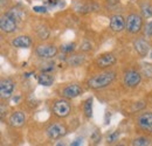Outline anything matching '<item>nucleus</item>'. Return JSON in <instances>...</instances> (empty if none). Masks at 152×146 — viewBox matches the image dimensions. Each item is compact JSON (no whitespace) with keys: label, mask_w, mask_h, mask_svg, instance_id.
I'll list each match as a JSON object with an SVG mask.
<instances>
[{"label":"nucleus","mask_w":152,"mask_h":146,"mask_svg":"<svg viewBox=\"0 0 152 146\" xmlns=\"http://www.w3.org/2000/svg\"><path fill=\"white\" fill-rule=\"evenodd\" d=\"M116 78H117V72L113 69H107L94 76H90L87 80L86 84L91 90H101L110 87L116 81Z\"/></svg>","instance_id":"obj_1"},{"label":"nucleus","mask_w":152,"mask_h":146,"mask_svg":"<svg viewBox=\"0 0 152 146\" xmlns=\"http://www.w3.org/2000/svg\"><path fill=\"white\" fill-rule=\"evenodd\" d=\"M144 25V17L140 12L131 11L125 15V31L131 35H137L143 32Z\"/></svg>","instance_id":"obj_2"},{"label":"nucleus","mask_w":152,"mask_h":146,"mask_svg":"<svg viewBox=\"0 0 152 146\" xmlns=\"http://www.w3.org/2000/svg\"><path fill=\"white\" fill-rule=\"evenodd\" d=\"M72 104L69 99L66 98H56L50 103V112L56 117V118H67L72 113Z\"/></svg>","instance_id":"obj_3"},{"label":"nucleus","mask_w":152,"mask_h":146,"mask_svg":"<svg viewBox=\"0 0 152 146\" xmlns=\"http://www.w3.org/2000/svg\"><path fill=\"white\" fill-rule=\"evenodd\" d=\"M58 47H56L54 43L49 42H42L35 46L34 48V54L39 60H52L56 57L58 54Z\"/></svg>","instance_id":"obj_4"},{"label":"nucleus","mask_w":152,"mask_h":146,"mask_svg":"<svg viewBox=\"0 0 152 146\" xmlns=\"http://www.w3.org/2000/svg\"><path fill=\"white\" fill-rule=\"evenodd\" d=\"M57 92H58L60 97L70 101V99H75L77 97H80L84 92V89L78 83H68L66 85H62L57 90Z\"/></svg>","instance_id":"obj_5"},{"label":"nucleus","mask_w":152,"mask_h":146,"mask_svg":"<svg viewBox=\"0 0 152 146\" xmlns=\"http://www.w3.org/2000/svg\"><path fill=\"white\" fill-rule=\"evenodd\" d=\"M143 74L137 69H128L123 73V84L128 89H134L142 83Z\"/></svg>","instance_id":"obj_6"},{"label":"nucleus","mask_w":152,"mask_h":146,"mask_svg":"<svg viewBox=\"0 0 152 146\" xmlns=\"http://www.w3.org/2000/svg\"><path fill=\"white\" fill-rule=\"evenodd\" d=\"M68 133V128L63 123H58V122H54L50 123L47 128H46V134L49 139L52 140H56L62 137H64Z\"/></svg>","instance_id":"obj_7"},{"label":"nucleus","mask_w":152,"mask_h":146,"mask_svg":"<svg viewBox=\"0 0 152 146\" xmlns=\"http://www.w3.org/2000/svg\"><path fill=\"white\" fill-rule=\"evenodd\" d=\"M94 63H95L96 68L101 70H107V69L113 68L117 63V56L113 53H103L96 57Z\"/></svg>","instance_id":"obj_8"},{"label":"nucleus","mask_w":152,"mask_h":146,"mask_svg":"<svg viewBox=\"0 0 152 146\" xmlns=\"http://www.w3.org/2000/svg\"><path fill=\"white\" fill-rule=\"evenodd\" d=\"M136 125L139 130L152 134V111L140 112L136 118Z\"/></svg>","instance_id":"obj_9"},{"label":"nucleus","mask_w":152,"mask_h":146,"mask_svg":"<svg viewBox=\"0 0 152 146\" xmlns=\"http://www.w3.org/2000/svg\"><path fill=\"white\" fill-rule=\"evenodd\" d=\"M15 82L11 77H2L0 81V96L2 101H7L13 96Z\"/></svg>","instance_id":"obj_10"},{"label":"nucleus","mask_w":152,"mask_h":146,"mask_svg":"<svg viewBox=\"0 0 152 146\" xmlns=\"http://www.w3.org/2000/svg\"><path fill=\"white\" fill-rule=\"evenodd\" d=\"M146 39L148 37L145 36H138L132 41L133 48L140 57H146L149 52L151 50V45Z\"/></svg>","instance_id":"obj_11"},{"label":"nucleus","mask_w":152,"mask_h":146,"mask_svg":"<svg viewBox=\"0 0 152 146\" xmlns=\"http://www.w3.org/2000/svg\"><path fill=\"white\" fill-rule=\"evenodd\" d=\"M109 28L114 33H122L125 31V17L121 13L111 14L109 18Z\"/></svg>","instance_id":"obj_12"},{"label":"nucleus","mask_w":152,"mask_h":146,"mask_svg":"<svg viewBox=\"0 0 152 146\" xmlns=\"http://www.w3.org/2000/svg\"><path fill=\"white\" fill-rule=\"evenodd\" d=\"M18 22L12 18H10L7 14H5L4 12L1 13L0 17V29L2 33L5 34H12L18 29Z\"/></svg>","instance_id":"obj_13"},{"label":"nucleus","mask_w":152,"mask_h":146,"mask_svg":"<svg viewBox=\"0 0 152 146\" xmlns=\"http://www.w3.org/2000/svg\"><path fill=\"white\" fill-rule=\"evenodd\" d=\"M5 14H7L10 18H12L13 20H15L18 23L20 22H22L26 17H27V11H26V8L25 7H22V6H20V5H12L7 11H5L4 12Z\"/></svg>","instance_id":"obj_14"},{"label":"nucleus","mask_w":152,"mask_h":146,"mask_svg":"<svg viewBox=\"0 0 152 146\" xmlns=\"http://www.w3.org/2000/svg\"><path fill=\"white\" fill-rule=\"evenodd\" d=\"M32 45H33V39L27 34H19L11 40V46L14 48H19V49L31 48Z\"/></svg>","instance_id":"obj_15"},{"label":"nucleus","mask_w":152,"mask_h":146,"mask_svg":"<svg viewBox=\"0 0 152 146\" xmlns=\"http://www.w3.org/2000/svg\"><path fill=\"white\" fill-rule=\"evenodd\" d=\"M26 123V115L22 111H14L8 117V124L13 128H21Z\"/></svg>","instance_id":"obj_16"},{"label":"nucleus","mask_w":152,"mask_h":146,"mask_svg":"<svg viewBox=\"0 0 152 146\" xmlns=\"http://www.w3.org/2000/svg\"><path fill=\"white\" fill-rule=\"evenodd\" d=\"M86 62V55L83 53H73L70 55H67V58L64 61V63L69 67H81L83 63Z\"/></svg>","instance_id":"obj_17"},{"label":"nucleus","mask_w":152,"mask_h":146,"mask_svg":"<svg viewBox=\"0 0 152 146\" xmlns=\"http://www.w3.org/2000/svg\"><path fill=\"white\" fill-rule=\"evenodd\" d=\"M138 7L140 14L144 19H152V1L151 0H139Z\"/></svg>","instance_id":"obj_18"},{"label":"nucleus","mask_w":152,"mask_h":146,"mask_svg":"<svg viewBox=\"0 0 152 146\" xmlns=\"http://www.w3.org/2000/svg\"><path fill=\"white\" fill-rule=\"evenodd\" d=\"M54 76L48 73H40L37 76V81L40 85L42 87H52L54 83Z\"/></svg>","instance_id":"obj_19"},{"label":"nucleus","mask_w":152,"mask_h":146,"mask_svg":"<svg viewBox=\"0 0 152 146\" xmlns=\"http://www.w3.org/2000/svg\"><path fill=\"white\" fill-rule=\"evenodd\" d=\"M35 33H37L38 39L41 40V41H46V40H48L49 36H50V31H49V28H48L46 25H43V23H40V25L37 26Z\"/></svg>","instance_id":"obj_20"},{"label":"nucleus","mask_w":152,"mask_h":146,"mask_svg":"<svg viewBox=\"0 0 152 146\" xmlns=\"http://www.w3.org/2000/svg\"><path fill=\"white\" fill-rule=\"evenodd\" d=\"M93 101H94L93 97H88L82 103V111L87 119H90L93 117Z\"/></svg>","instance_id":"obj_21"},{"label":"nucleus","mask_w":152,"mask_h":146,"mask_svg":"<svg viewBox=\"0 0 152 146\" xmlns=\"http://www.w3.org/2000/svg\"><path fill=\"white\" fill-rule=\"evenodd\" d=\"M39 72L40 73H48L52 74L56 69V64L54 62H52L50 60H43V63L41 66H39Z\"/></svg>","instance_id":"obj_22"},{"label":"nucleus","mask_w":152,"mask_h":146,"mask_svg":"<svg viewBox=\"0 0 152 146\" xmlns=\"http://www.w3.org/2000/svg\"><path fill=\"white\" fill-rule=\"evenodd\" d=\"M76 48H77V45L75 42H66V43H62L58 49L61 52V54H66V55H70L73 53H75Z\"/></svg>","instance_id":"obj_23"},{"label":"nucleus","mask_w":152,"mask_h":146,"mask_svg":"<svg viewBox=\"0 0 152 146\" xmlns=\"http://www.w3.org/2000/svg\"><path fill=\"white\" fill-rule=\"evenodd\" d=\"M132 146H151V140L146 137H137L132 140Z\"/></svg>","instance_id":"obj_24"},{"label":"nucleus","mask_w":152,"mask_h":146,"mask_svg":"<svg viewBox=\"0 0 152 146\" xmlns=\"http://www.w3.org/2000/svg\"><path fill=\"white\" fill-rule=\"evenodd\" d=\"M101 139H102V134H101V131H99L98 128H95V130L91 132V134H90V140H91L93 145L96 146L97 144H99Z\"/></svg>","instance_id":"obj_25"},{"label":"nucleus","mask_w":152,"mask_h":146,"mask_svg":"<svg viewBox=\"0 0 152 146\" xmlns=\"http://www.w3.org/2000/svg\"><path fill=\"white\" fill-rule=\"evenodd\" d=\"M105 139H107V144H114V143H116L119 139V131L118 130H115L113 132L108 133V136H107Z\"/></svg>","instance_id":"obj_26"},{"label":"nucleus","mask_w":152,"mask_h":146,"mask_svg":"<svg viewBox=\"0 0 152 146\" xmlns=\"http://www.w3.org/2000/svg\"><path fill=\"white\" fill-rule=\"evenodd\" d=\"M80 50H81L82 53L91 52V50H93V43H91L90 41H88V40L83 41V42L81 43V46H80Z\"/></svg>","instance_id":"obj_27"},{"label":"nucleus","mask_w":152,"mask_h":146,"mask_svg":"<svg viewBox=\"0 0 152 146\" xmlns=\"http://www.w3.org/2000/svg\"><path fill=\"white\" fill-rule=\"evenodd\" d=\"M143 34H144L145 37H152V20L148 21V22L144 25Z\"/></svg>","instance_id":"obj_28"},{"label":"nucleus","mask_w":152,"mask_h":146,"mask_svg":"<svg viewBox=\"0 0 152 146\" xmlns=\"http://www.w3.org/2000/svg\"><path fill=\"white\" fill-rule=\"evenodd\" d=\"M32 11L38 14H46L48 12V7L46 5H37V6H33Z\"/></svg>","instance_id":"obj_29"},{"label":"nucleus","mask_w":152,"mask_h":146,"mask_svg":"<svg viewBox=\"0 0 152 146\" xmlns=\"http://www.w3.org/2000/svg\"><path fill=\"white\" fill-rule=\"evenodd\" d=\"M142 74L148 76L149 78H152V66L151 64H143V70H142Z\"/></svg>","instance_id":"obj_30"},{"label":"nucleus","mask_w":152,"mask_h":146,"mask_svg":"<svg viewBox=\"0 0 152 146\" xmlns=\"http://www.w3.org/2000/svg\"><path fill=\"white\" fill-rule=\"evenodd\" d=\"M61 0H45V5L48 8H55L57 6H60Z\"/></svg>","instance_id":"obj_31"},{"label":"nucleus","mask_w":152,"mask_h":146,"mask_svg":"<svg viewBox=\"0 0 152 146\" xmlns=\"http://www.w3.org/2000/svg\"><path fill=\"white\" fill-rule=\"evenodd\" d=\"M11 6H12V0H0V7H1L2 12L7 11Z\"/></svg>","instance_id":"obj_32"},{"label":"nucleus","mask_w":152,"mask_h":146,"mask_svg":"<svg viewBox=\"0 0 152 146\" xmlns=\"http://www.w3.org/2000/svg\"><path fill=\"white\" fill-rule=\"evenodd\" d=\"M82 144H83V138L82 137H78V138H76L75 140H73L72 144L69 146H82Z\"/></svg>","instance_id":"obj_33"},{"label":"nucleus","mask_w":152,"mask_h":146,"mask_svg":"<svg viewBox=\"0 0 152 146\" xmlns=\"http://www.w3.org/2000/svg\"><path fill=\"white\" fill-rule=\"evenodd\" d=\"M110 119H111V112L110 111H105V115H104V124L108 125L110 123Z\"/></svg>","instance_id":"obj_34"},{"label":"nucleus","mask_w":152,"mask_h":146,"mask_svg":"<svg viewBox=\"0 0 152 146\" xmlns=\"http://www.w3.org/2000/svg\"><path fill=\"white\" fill-rule=\"evenodd\" d=\"M105 2L109 7H114V6L119 4V0H105Z\"/></svg>","instance_id":"obj_35"},{"label":"nucleus","mask_w":152,"mask_h":146,"mask_svg":"<svg viewBox=\"0 0 152 146\" xmlns=\"http://www.w3.org/2000/svg\"><path fill=\"white\" fill-rule=\"evenodd\" d=\"M6 113H7V108L5 107V103L2 102V103H1V119H2V120H4Z\"/></svg>","instance_id":"obj_36"},{"label":"nucleus","mask_w":152,"mask_h":146,"mask_svg":"<svg viewBox=\"0 0 152 146\" xmlns=\"http://www.w3.org/2000/svg\"><path fill=\"white\" fill-rule=\"evenodd\" d=\"M32 75H34V72H26V73L22 74V77L23 78H29V77H32Z\"/></svg>","instance_id":"obj_37"},{"label":"nucleus","mask_w":152,"mask_h":146,"mask_svg":"<svg viewBox=\"0 0 152 146\" xmlns=\"http://www.w3.org/2000/svg\"><path fill=\"white\" fill-rule=\"evenodd\" d=\"M13 101H14V102H19V101H20V96H17V97H13Z\"/></svg>","instance_id":"obj_38"},{"label":"nucleus","mask_w":152,"mask_h":146,"mask_svg":"<svg viewBox=\"0 0 152 146\" xmlns=\"http://www.w3.org/2000/svg\"><path fill=\"white\" fill-rule=\"evenodd\" d=\"M56 146H66V144H64V143H58Z\"/></svg>","instance_id":"obj_39"},{"label":"nucleus","mask_w":152,"mask_h":146,"mask_svg":"<svg viewBox=\"0 0 152 146\" xmlns=\"http://www.w3.org/2000/svg\"><path fill=\"white\" fill-rule=\"evenodd\" d=\"M114 146H125V145H123V144H116V145Z\"/></svg>","instance_id":"obj_40"},{"label":"nucleus","mask_w":152,"mask_h":146,"mask_svg":"<svg viewBox=\"0 0 152 146\" xmlns=\"http://www.w3.org/2000/svg\"><path fill=\"white\" fill-rule=\"evenodd\" d=\"M151 58H152V50H151Z\"/></svg>","instance_id":"obj_41"}]
</instances>
